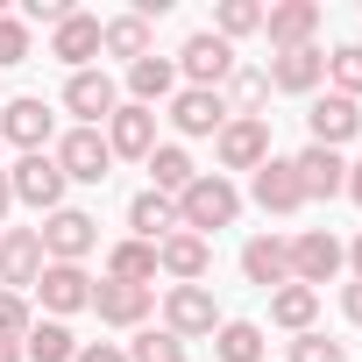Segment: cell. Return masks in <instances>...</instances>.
I'll list each match as a JSON object with an SVG mask.
<instances>
[{"instance_id":"obj_1","label":"cell","mask_w":362,"mask_h":362,"mask_svg":"<svg viewBox=\"0 0 362 362\" xmlns=\"http://www.w3.org/2000/svg\"><path fill=\"white\" fill-rule=\"evenodd\" d=\"M242 221V192H235V177H221V170H199L185 192H177V228L185 235H221V228H235Z\"/></svg>"},{"instance_id":"obj_2","label":"cell","mask_w":362,"mask_h":362,"mask_svg":"<svg viewBox=\"0 0 362 362\" xmlns=\"http://www.w3.org/2000/svg\"><path fill=\"white\" fill-rule=\"evenodd\" d=\"M170 64H177V78H185V86L221 93V86L235 78V64H242V57H235V43H221L214 29H199V36H185V50H177Z\"/></svg>"},{"instance_id":"obj_3","label":"cell","mask_w":362,"mask_h":362,"mask_svg":"<svg viewBox=\"0 0 362 362\" xmlns=\"http://www.w3.org/2000/svg\"><path fill=\"white\" fill-rule=\"evenodd\" d=\"M43 263H86L93 249H100V221L86 214V206H57V214H43Z\"/></svg>"},{"instance_id":"obj_4","label":"cell","mask_w":362,"mask_h":362,"mask_svg":"<svg viewBox=\"0 0 362 362\" xmlns=\"http://www.w3.org/2000/svg\"><path fill=\"white\" fill-rule=\"evenodd\" d=\"M50 156L64 170V185H107V170H114V149H107L100 128H64Z\"/></svg>"},{"instance_id":"obj_5","label":"cell","mask_w":362,"mask_h":362,"mask_svg":"<svg viewBox=\"0 0 362 362\" xmlns=\"http://www.w3.org/2000/svg\"><path fill=\"white\" fill-rule=\"evenodd\" d=\"M214 156H221V177L228 170H263L270 163V121L263 114H228V128L214 135Z\"/></svg>"},{"instance_id":"obj_6","label":"cell","mask_w":362,"mask_h":362,"mask_svg":"<svg viewBox=\"0 0 362 362\" xmlns=\"http://www.w3.org/2000/svg\"><path fill=\"white\" fill-rule=\"evenodd\" d=\"M341 270H348V249H341L327 228H305V235H291V284L320 291V284H334Z\"/></svg>"},{"instance_id":"obj_7","label":"cell","mask_w":362,"mask_h":362,"mask_svg":"<svg viewBox=\"0 0 362 362\" xmlns=\"http://www.w3.org/2000/svg\"><path fill=\"white\" fill-rule=\"evenodd\" d=\"M214 327H221V305H214L206 284H170V291H163V334L199 341V334H214Z\"/></svg>"},{"instance_id":"obj_8","label":"cell","mask_w":362,"mask_h":362,"mask_svg":"<svg viewBox=\"0 0 362 362\" xmlns=\"http://www.w3.org/2000/svg\"><path fill=\"white\" fill-rule=\"evenodd\" d=\"M36 298H43V313H50V320L93 313V277H86V263H43V277H36Z\"/></svg>"},{"instance_id":"obj_9","label":"cell","mask_w":362,"mask_h":362,"mask_svg":"<svg viewBox=\"0 0 362 362\" xmlns=\"http://www.w3.org/2000/svg\"><path fill=\"white\" fill-rule=\"evenodd\" d=\"M93 313H100V327L142 334V320L156 313V291H149V284H114V277H100V284H93Z\"/></svg>"},{"instance_id":"obj_10","label":"cell","mask_w":362,"mask_h":362,"mask_svg":"<svg viewBox=\"0 0 362 362\" xmlns=\"http://www.w3.org/2000/svg\"><path fill=\"white\" fill-rule=\"evenodd\" d=\"M8 185H15V199H22V206H36V214H57V206H64V170H57V156H50V149L22 156V163L8 170Z\"/></svg>"},{"instance_id":"obj_11","label":"cell","mask_w":362,"mask_h":362,"mask_svg":"<svg viewBox=\"0 0 362 362\" xmlns=\"http://www.w3.org/2000/svg\"><path fill=\"white\" fill-rule=\"evenodd\" d=\"M50 135H57V114L43 100H0V142L36 156V149H50Z\"/></svg>"},{"instance_id":"obj_12","label":"cell","mask_w":362,"mask_h":362,"mask_svg":"<svg viewBox=\"0 0 362 362\" xmlns=\"http://www.w3.org/2000/svg\"><path fill=\"white\" fill-rule=\"evenodd\" d=\"M64 107L78 114V128H107V114L121 107V86H114L100 64H93V71H71V78H64Z\"/></svg>"},{"instance_id":"obj_13","label":"cell","mask_w":362,"mask_h":362,"mask_svg":"<svg viewBox=\"0 0 362 362\" xmlns=\"http://www.w3.org/2000/svg\"><path fill=\"white\" fill-rule=\"evenodd\" d=\"M206 270H214V242H206V235H185V228H177V235L156 242V277H170V284H199Z\"/></svg>"},{"instance_id":"obj_14","label":"cell","mask_w":362,"mask_h":362,"mask_svg":"<svg viewBox=\"0 0 362 362\" xmlns=\"http://www.w3.org/2000/svg\"><path fill=\"white\" fill-rule=\"evenodd\" d=\"M36 277H43V235L36 228H8V235H0V284L29 298Z\"/></svg>"},{"instance_id":"obj_15","label":"cell","mask_w":362,"mask_h":362,"mask_svg":"<svg viewBox=\"0 0 362 362\" xmlns=\"http://www.w3.org/2000/svg\"><path fill=\"white\" fill-rule=\"evenodd\" d=\"M100 135H107V149H114V156H135V163H142V156L156 149V107L121 100V107L107 114V128H100Z\"/></svg>"},{"instance_id":"obj_16","label":"cell","mask_w":362,"mask_h":362,"mask_svg":"<svg viewBox=\"0 0 362 362\" xmlns=\"http://www.w3.org/2000/svg\"><path fill=\"white\" fill-rule=\"evenodd\" d=\"M305 128H313V142H320V149H341V142H355V135H362V100L320 93V100H313V114H305Z\"/></svg>"},{"instance_id":"obj_17","label":"cell","mask_w":362,"mask_h":362,"mask_svg":"<svg viewBox=\"0 0 362 362\" xmlns=\"http://www.w3.org/2000/svg\"><path fill=\"white\" fill-rule=\"evenodd\" d=\"M170 128L177 135H221L228 128V100L221 93H199V86H177L170 93Z\"/></svg>"},{"instance_id":"obj_18","label":"cell","mask_w":362,"mask_h":362,"mask_svg":"<svg viewBox=\"0 0 362 362\" xmlns=\"http://www.w3.org/2000/svg\"><path fill=\"white\" fill-rule=\"evenodd\" d=\"M291 170H298V192H305V199H334V192L348 185V156H341V149H320V142H305V149L291 156Z\"/></svg>"},{"instance_id":"obj_19","label":"cell","mask_w":362,"mask_h":362,"mask_svg":"<svg viewBox=\"0 0 362 362\" xmlns=\"http://www.w3.org/2000/svg\"><path fill=\"white\" fill-rule=\"evenodd\" d=\"M263 36L270 50H305L320 36V0H284V8H263Z\"/></svg>"},{"instance_id":"obj_20","label":"cell","mask_w":362,"mask_h":362,"mask_svg":"<svg viewBox=\"0 0 362 362\" xmlns=\"http://www.w3.org/2000/svg\"><path fill=\"white\" fill-rule=\"evenodd\" d=\"M100 29H107V22L78 8L71 22H57V29H50V57H57V64H71V71H93V57H100Z\"/></svg>"},{"instance_id":"obj_21","label":"cell","mask_w":362,"mask_h":362,"mask_svg":"<svg viewBox=\"0 0 362 362\" xmlns=\"http://www.w3.org/2000/svg\"><path fill=\"white\" fill-rule=\"evenodd\" d=\"M320 86H327V50L320 43L270 57V93H320Z\"/></svg>"},{"instance_id":"obj_22","label":"cell","mask_w":362,"mask_h":362,"mask_svg":"<svg viewBox=\"0 0 362 362\" xmlns=\"http://www.w3.org/2000/svg\"><path fill=\"white\" fill-rule=\"evenodd\" d=\"M242 277L263 284V291L291 284V242H284V235H249V242H242Z\"/></svg>"},{"instance_id":"obj_23","label":"cell","mask_w":362,"mask_h":362,"mask_svg":"<svg viewBox=\"0 0 362 362\" xmlns=\"http://www.w3.org/2000/svg\"><path fill=\"white\" fill-rule=\"evenodd\" d=\"M249 199H256L263 214H277V221L305 206V192H298V170H291V156H270V163L256 170V185H249Z\"/></svg>"},{"instance_id":"obj_24","label":"cell","mask_w":362,"mask_h":362,"mask_svg":"<svg viewBox=\"0 0 362 362\" xmlns=\"http://www.w3.org/2000/svg\"><path fill=\"white\" fill-rule=\"evenodd\" d=\"M142 170H149V192H163V199H177V192H185L192 177H199V163L177 149V142H156V149L142 156Z\"/></svg>"},{"instance_id":"obj_25","label":"cell","mask_w":362,"mask_h":362,"mask_svg":"<svg viewBox=\"0 0 362 362\" xmlns=\"http://www.w3.org/2000/svg\"><path fill=\"white\" fill-rule=\"evenodd\" d=\"M128 235L135 242H163V235H177V199H163V192H135L128 199Z\"/></svg>"},{"instance_id":"obj_26","label":"cell","mask_w":362,"mask_h":362,"mask_svg":"<svg viewBox=\"0 0 362 362\" xmlns=\"http://www.w3.org/2000/svg\"><path fill=\"white\" fill-rule=\"evenodd\" d=\"M170 93H177V64H170V57L149 50V57L128 64V100H135V107H156V100H170Z\"/></svg>"},{"instance_id":"obj_27","label":"cell","mask_w":362,"mask_h":362,"mask_svg":"<svg viewBox=\"0 0 362 362\" xmlns=\"http://www.w3.org/2000/svg\"><path fill=\"white\" fill-rule=\"evenodd\" d=\"M313 320H320V291H305V284H277V291H270V327L313 334Z\"/></svg>"},{"instance_id":"obj_28","label":"cell","mask_w":362,"mask_h":362,"mask_svg":"<svg viewBox=\"0 0 362 362\" xmlns=\"http://www.w3.org/2000/svg\"><path fill=\"white\" fill-rule=\"evenodd\" d=\"M107 277L114 284H156V242H114L107 249Z\"/></svg>"},{"instance_id":"obj_29","label":"cell","mask_w":362,"mask_h":362,"mask_svg":"<svg viewBox=\"0 0 362 362\" xmlns=\"http://www.w3.org/2000/svg\"><path fill=\"white\" fill-rule=\"evenodd\" d=\"M214 355H221V362H263L270 341H263L256 320H221V327H214Z\"/></svg>"},{"instance_id":"obj_30","label":"cell","mask_w":362,"mask_h":362,"mask_svg":"<svg viewBox=\"0 0 362 362\" xmlns=\"http://www.w3.org/2000/svg\"><path fill=\"white\" fill-rule=\"evenodd\" d=\"M71 355H78V334L64 320H36L22 341V362H71Z\"/></svg>"},{"instance_id":"obj_31","label":"cell","mask_w":362,"mask_h":362,"mask_svg":"<svg viewBox=\"0 0 362 362\" xmlns=\"http://www.w3.org/2000/svg\"><path fill=\"white\" fill-rule=\"evenodd\" d=\"M100 50H107V57H121V64L149 57V22H142V15H114V22L100 29Z\"/></svg>"},{"instance_id":"obj_32","label":"cell","mask_w":362,"mask_h":362,"mask_svg":"<svg viewBox=\"0 0 362 362\" xmlns=\"http://www.w3.org/2000/svg\"><path fill=\"white\" fill-rule=\"evenodd\" d=\"M228 114H256L263 100H270V71H256V64H235V78H228Z\"/></svg>"},{"instance_id":"obj_33","label":"cell","mask_w":362,"mask_h":362,"mask_svg":"<svg viewBox=\"0 0 362 362\" xmlns=\"http://www.w3.org/2000/svg\"><path fill=\"white\" fill-rule=\"evenodd\" d=\"M327 86L341 100H362V43H334L327 50Z\"/></svg>"},{"instance_id":"obj_34","label":"cell","mask_w":362,"mask_h":362,"mask_svg":"<svg viewBox=\"0 0 362 362\" xmlns=\"http://www.w3.org/2000/svg\"><path fill=\"white\" fill-rule=\"evenodd\" d=\"M256 29H263V8H256V0H221V15H214V36H221V43L256 36Z\"/></svg>"},{"instance_id":"obj_35","label":"cell","mask_w":362,"mask_h":362,"mask_svg":"<svg viewBox=\"0 0 362 362\" xmlns=\"http://www.w3.org/2000/svg\"><path fill=\"white\" fill-rule=\"evenodd\" d=\"M128 362H185V341L163 334V327H142V334L128 341Z\"/></svg>"},{"instance_id":"obj_36","label":"cell","mask_w":362,"mask_h":362,"mask_svg":"<svg viewBox=\"0 0 362 362\" xmlns=\"http://www.w3.org/2000/svg\"><path fill=\"white\" fill-rule=\"evenodd\" d=\"M29 327H36V305L22 298V291H0V341H29Z\"/></svg>"},{"instance_id":"obj_37","label":"cell","mask_w":362,"mask_h":362,"mask_svg":"<svg viewBox=\"0 0 362 362\" xmlns=\"http://www.w3.org/2000/svg\"><path fill=\"white\" fill-rule=\"evenodd\" d=\"M284 362H348V348H341V341H327V334L313 327V334H291Z\"/></svg>"},{"instance_id":"obj_38","label":"cell","mask_w":362,"mask_h":362,"mask_svg":"<svg viewBox=\"0 0 362 362\" xmlns=\"http://www.w3.org/2000/svg\"><path fill=\"white\" fill-rule=\"evenodd\" d=\"M0 64H29V22L0 15Z\"/></svg>"},{"instance_id":"obj_39","label":"cell","mask_w":362,"mask_h":362,"mask_svg":"<svg viewBox=\"0 0 362 362\" xmlns=\"http://www.w3.org/2000/svg\"><path fill=\"white\" fill-rule=\"evenodd\" d=\"M78 8L71 0H22V22H43V29H57V22H71Z\"/></svg>"},{"instance_id":"obj_40","label":"cell","mask_w":362,"mask_h":362,"mask_svg":"<svg viewBox=\"0 0 362 362\" xmlns=\"http://www.w3.org/2000/svg\"><path fill=\"white\" fill-rule=\"evenodd\" d=\"M71 362H128V348H114V341H78Z\"/></svg>"},{"instance_id":"obj_41","label":"cell","mask_w":362,"mask_h":362,"mask_svg":"<svg viewBox=\"0 0 362 362\" xmlns=\"http://www.w3.org/2000/svg\"><path fill=\"white\" fill-rule=\"evenodd\" d=\"M341 313H348V327H362V277L341 284Z\"/></svg>"},{"instance_id":"obj_42","label":"cell","mask_w":362,"mask_h":362,"mask_svg":"<svg viewBox=\"0 0 362 362\" xmlns=\"http://www.w3.org/2000/svg\"><path fill=\"white\" fill-rule=\"evenodd\" d=\"M341 192H348V199H355V206H362V156H355V163H348V185H341Z\"/></svg>"},{"instance_id":"obj_43","label":"cell","mask_w":362,"mask_h":362,"mask_svg":"<svg viewBox=\"0 0 362 362\" xmlns=\"http://www.w3.org/2000/svg\"><path fill=\"white\" fill-rule=\"evenodd\" d=\"M8 206H15V185H8V170H0V221H8Z\"/></svg>"},{"instance_id":"obj_44","label":"cell","mask_w":362,"mask_h":362,"mask_svg":"<svg viewBox=\"0 0 362 362\" xmlns=\"http://www.w3.org/2000/svg\"><path fill=\"white\" fill-rule=\"evenodd\" d=\"M348 270H355V277H362V235H355V242H348Z\"/></svg>"},{"instance_id":"obj_45","label":"cell","mask_w":362,"mask_h":362,"mask_svg":"<svg viewBox=\"0 0 362 362\" xmlns=\"http://www.w3.org/2000/svg\"><path fill=\"white\" fill-rule=\"evenodd\" d=\"M0 362H22V348H15V341H0Z\"/></svg>"}]
</instances>
